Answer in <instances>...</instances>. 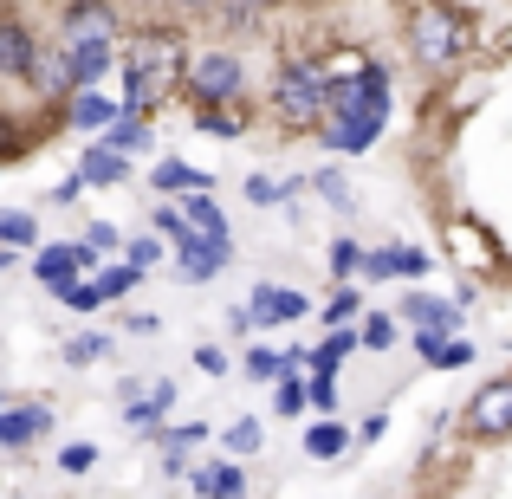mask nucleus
Returning <instances> with one entry per match:
<instances>
[{
	"mask_svg": "<svg viewBox=\"0 0 512 499\" xmlns=\"http://www.w3.org/2000/svg\"><path fill=\"white\" fill-rule=\"evenodd\" d=\"M312 312V299L305 292H286V286H253L247 292V318H253V331H266V325H292V318H305Z\"/></svg>",
	"mask_w": 512,
	"mask_h": 499,
	"instance_id": "9",
	"label": "nucleus"
},
{
	"mask_svg": "<svg viewBox=\"0 0 512 499\" xmlns=\"http://www.w3.org/2000/svg\"><path fill=\"white\" fill-rule=\"evenodd\" d=\"M65 39H111L117 46V7L111 0H72L65 7Z\"/></svg>",
	"mask_w": 512,
	"mask_h": 499,
	"instance_id": "12",
	"label": "nucleus"
},
{
	"mask_svg": "<svg viewBox=\"0 0 512 499\" xmlns=\"http://www.w3.org/2000/svg\"><path fill=\"white\" fill-rule=\"evenodd\" d=\"M175 7H188V13H201V7H214V0H175Z\"/></svg>",
	"mask_w": 512,
	"mask_h": 499,
	"instance_id": "50",
	"label": "nucleus"
},
{
	"mask_svg": "<svg viewBox=\"0 0 512 499\" xmlns=\"http://www.w3.org/2000/svg\"><path fill=\"white\" fill-rule=\"evenodd\" d=\"M195 130H208V137H221V143H234V137H247V117H234L227 104H201V117H188Z\"/></svg>",
	"mask_w": 512,
	"mask_h": 499,
	"instance_id": "24",
	"label": "nucleus"
},
{
	"mask_svg": "<svg viewBox=\"0 0 512 499\" xmlns=\"http://www.w3.org/2000/svg\"><path fill=\"white\" fill-rule=\"evenodd\" d=\"M325 111H331V85H325V72L318 65H279V78H273V117L279 124H292V130H318L325 124Z\"/></svg>",
	"mask_w": 512,
	"mask_h": 499,
	"instance_id": "3",
	"label": "nucleus"
},
{
	"mask_svg": "<svg viewBox=\"0 0 512 499\" xmlns=\"http://www.w3.org/2000/svg\"><path fill=\"white\" fill-rule=\"evenodd\" d=\"M350 273H363V247L350 234H338V240H331V279L350 286Z\"/></svg>",
	"mask_w": 512,
	"mask_h": 499,
	"instance_id": "29",
	"label": "nucleus"
},
{
	"mask_svg": "<svg viewBox=\"0 0 512 499\" xmlns=\"http://www.w3.org/2000/svg\"><path fill=\"white\" fill-rule=\"evenodd\" d=\"M305 454H312V461H344L350 454V428L338 422V415H318V422L305 428Z\"/></svg>",
	"mask_w": 512,
	"mask_h": 499,
	"instance_id": "18",
	"label": "nucleus"
},
{
	"mask_svg": "<svg viewBox=\"0 0 512 499\" xmlns=\"http://www.w3.org/2000/svg\"><path fill=\"white\" fill-rule=\"evenodd\" d=\"M150 188H156V195H188V188H214V175L195 169V163H182V156H163V163L150 169Z\"/></svg>",
	"mask_w": 512,
	"mask_h": 499,
	"instance_id": "17",
	"label": "nucleus"
},
{
	"mask_svg": "<svg viewBox=\"0 0 512 499\" xmlns=\"http://www.w3.org/2000/svg\"><path fill=\"white\" fill-rule=\"evenodd\" d=\"M59 467L65 474H91V467H98V448H91V441H72V448H59Z\"/></svg>",
	"mask_w": 512,
	"mask_h": 499,
	"instance_id": "40",
	"label": "nucleus"
},
{
	"mask_svg": "<svg viewBox=\"0 0 512 499\" xmlns=\"http://www.w3.org/2000/svg\"><path fill=\"white\" fill-rule=\"evenodd\" d=\"M273 409H279V415H305V409H312V396H305L299 370H286V376H279V389H273Z\"/></svg>",
	"mask_w": 512,
	"mask_h": 499,
	"instance_id": "31",
	"label": "nucleus"
},
{
	"mask_svg": "<svg viewBox=\"0 0 512 499\" xmlns=\"http://www.w3.org/2000/svg\"><path fill=\"white\" fill-rule=\"evenodd\" d=\"M33 59H39L33 33H26L20 20H7V13H0V78H26V72H33Z\"/></svg>",
	"mask_w": 512,
	"mask_h": 499,
	"instance_id": "16",
	"label": "nucleus"
},
{
	"mask_svg": "<svg viewBox=\"0 0 512 499\" xmlns=\"http://www.w3.org/2000/svg\"><path fill=\"white\" fill-rule=\"evenodd\" d=\"M150 221H156V234H163V240H182L188 234V221H182V208H175V201H156Z\"/></svg>",
	"mask_w": 512,
	"mask_h": 499,
	"instance_id": "38",
	"label": "nucleus"
},
{
	"mask_svg": "<svg viewBox=\"0 0 512 499\" xmlns=\"http://www.w3.org/2000/svg\"><path fill=\"white\" fill-rule=\"evenodd\" d=\"M208 441V422H182V428H163V448L169 454H188V448H201Z\"/></svg>",
	"mask_w": 512,
	"mask_h": 499,
	"instance_id": "36",
	"label": "nucleus"
},
{
	"mask_svg": "<svg viewBox=\"0 0 512 499\" xmlns=\"http://www.w3.org/2000/svg\"><path fill=\"white\" fill-rule=\"evenodd\" d=\"M182 65H188L182 33H169V26H143V33L130 39L124 104H117V117H150L169 91H182Z\"/></svg>",
	"mask_w": 512,
	"mask_h": 499,
	"instance_id": "1",
	"label": "nucleus"
},
{
	"mask_svg": "<svg viewBox=\"0 0 512 499\" xmlns=\"http://www.w3.org/2000/svg\"><path fill=\"white\" fill-rule=\"evenodd\" d=\"M104 143H111L117 156H150L156 150V130H150V117H117V124L104 130Z\"/></svg>",
	"mask_w": 512,
	"mask_h": 499,
	"instance_id": "21",
	"label": "nucleus"
},
{
	"mask_svg": "<svg viewBox=\"0 0 512 499\" xmlns=\"http://www.w3.org/2000/svg\"><path fill=\"white\" fill-rule=\"evenodd\" d=\"M227 260H234V247L214 240V234H182L175 240V279H182V286H208Z\"/></svg>",
	"mask_w": 512,
	"mask_h": 499,
	"instance_id": "7",
	"label": "nucleus"
},
{
	"mask_svg": "<svg viewBox=\"0 0 512 499\" xmlns=\"http://www.w3.org/2000/svg\"><path fill=\"white\" fill-rule=\"evenodd\" d=\"M150 402H156V409H175V383H169V376H156V383H150Z\"/></svg>",
	"mask_w": 512,
	"mask_h": 499,
	"instance_id": "46",
	"label": "nucleus"
},
{
	"mask_svg": "<svg viewBox=\"0 0 512 499\" xmlns=\"http://www.w3.org/2000/svg\"><path fill=\"white\" fill-rule=\"evenodd\" d=\"M240 91H247V65L234 52H188V65H182L188 104H234Z\"/></svg>",
	"mask_w": 512,
	"mask_h": 499,
	"instance_id": "4",
	"label": "nucleus"
},
{
	"mask_svg": "<svg viewBox=\"0 0 512 499\" xmlns=\"http://www.w3.org/2000/svg\"><path fill=\"white\" fill-rule=\"evenodd\" d=\"M156 260H163V234H137V240H124V266H137V273H150Z\"/></svg>",
	"mask_w": 512,
	"mask_h": 499,
	"instance_id": "34",
	"label": "nucleus"
},
{
	"mask_svg": "<svg viewBox=\"0 0 512 499\" xmlns=\"http://www.w3.org/2000/svg\"><path fill=\"white\" fill-rule=\"evenodd\" d=\"M188 487L195 499H247V474H240V461H208L188 474Z\"/></svg>",
	"mask_w": 512,
	"mask_h": 499,
	"instance_id": "15",
	"label": "nucleus"
},
{
	"mask_svg": "<svg viewBox=\"0 0 512 499\" xmlns=\"http://www.w3.org/2000/svg\"><path fill=\"white\" fill-rule=\"evenodd\" d=\"M98 357H111V337H98V331H78L72 344H65V363H72V370H85V363H98Z\"/></svg>",
	"mask_w": 512,
	"mask_h": 499,
	"instance_id": "30",
	"label": "nucleus"
},
{
	"mask_svg": "<svg viewBox=\"0 0 512 499\" xmlns=\"http://www.w3.org/2000/svg\"><path fill=\"white\" fill-rule=\"evenodd\" d=\"M357 318H363V292H357V286H344V292H338V299H331V305H325V325H331V331H338V325H357Z\"/></svg>",
	"mask_w": 512,
	"mask_h": 499,
	"instance_id": "35",
	"label": "nucleus"
},
{
	"mask_svg": "<svg viewBox=\"0 0 512 499\" xmlns=\"http://www.w3.org/2000/svg\"><path fill=\"white\" fill-rule=\"evenodd\" d=\"M59 52H65V72H72V91L98 85V78L117 65V46H111V39H65Z\"/></svg>",
	"mask_w": 512,
	"mask_h": 499,
	"instance_id": "10",
	"label": "nucleus"
},
{
	"mask_svg": "<svg viewBox=\"0 0 512 499\" xmlns=\"http://www.w3.org/2000/svg\"><path fill=\"white\" fill-rule=\"evenodd\" d=\"M350 350H357V331H350V325H338V331H331V337H325V344H318L305 363H312V370H331V376H338V363L350 357Z\"/></svg>",
	"mask_w": 512,
	"mask_h": 499,
	"instance_id": "25",
	"label": "nucleus"
},
{
	"mask_svg": "<svg viewBox=\"0 0 512 499\" xmlns=\"http://www.w3.org/2000/svg\"><path fill=\"white\" fill-rule=\"evenodd\" d=\"M182 221H188V234H214V240H227V214H221V201H214L208 188H188Z\"/></svg>",
	"mask_w": 512,
	"mask_h": 499,
	"instance_id": "20",
	"label": "nucleus"
},
{
	"mask_svg": "<svg viewBox=\"0 0 512 499\" xmlns=\"http://www.w3.org/2000/svg\"><path fill=\"white\" fill-rule=\"evenodd\" d=\"M7 266H13V247H0V273H7Z\"/></svg>",
	"mask_w": 512,
	"mask_h": 499,
	"instance_id": "51",
	"label": "nucleus"
},
{
	"mask_svg": "<svg viewBox=\"0 0 512 499\" xmlns=\"http://www.w3.org/2000/svg\"><path fill=\"white\" fill-rule=\"evenodd\" d=\"M78 273H98V253H91L85 240H59V247H39L33 253V279L46 292H65Z\"/></svg>",
	"mask_w": 512,
	"mask_h": 499,
	"instance_id": "6",
	"label": "nucleus"
},
{
	"mask_svg": "<svg viewBox=\"0 0 512 499\" xmlns=\"http://www.w3.org/2000/svg\"><path fill=\"white\" fill-rule=\"evenodd\" d=\"M117 182H130V156H117L111 143H91L85 156H78V188H117Z\"/></svg>",
	"mask_w": 512,
	"mask_h": 499,
	"instance_id": "14",
	"label": "nucleus"
},
{
	"mask_svg": "<svg viewBox=\"0 0 512 499\" xmlns=\"http://www.w3.org/2000/svg\"><path fill=\"white\" fill-rule=\"evenodd\" d=\"M195 363H201V370H208V376H221V370H227V357H221V350H214V344H201V350H195Z\"/></svg>",
	"mask_w": 512,
	"mask_h": 499,
	"instance_id": "48",
	"label": "nucleus"
},
{
	"mask_svg": "<svg viewBox=\"0 0 512 499\" xmlns=\"http://www.w3.org/2000/svg\"><path fill=\"white\" fill-rule=\"evenodd\" d=\"M221 441H227V454H234V461H240V454H260V448H266V428L253 422V415H240V422L227 428Z\"/></svg>",
	"mask_w": 512,
	"mask_h": 499,
	"instance_id": "27",
	"label": "nucleus"
},
{
	"mask_svg": "<svg viewBox=\"0 0 512 499\" xmlns=\"http://www.w3.org/2000/svg\"><path fill=\"white\" fill-rule=\"evenodd\" d=\"M0 247H39V221L26 208H0Z\"/></svg>",
	"mask_w": 512,
	"mask_h": 499,
	"instance_id": "26",
	"label": "nucleus"
},
{
	"mask_svg": "<svg viewBox=\"0 0 512 499\" xmlns=\"http://www.w3.org/2000/svg\"><path fill=\"white\" fill-rule=\"evenodd\" d=\"M305 396H312V409H325V415H331V409H338V376L318 370L312 383H305Z\"/></svg>",
	"mask_w": 512,
	"mask_h": 499,
	"instance_id": "39",
	"label": "nucleus"
},
{
	"mask_svg": "<svg viewBox=\"0 0 512 499\" xmlns=\"http://www.w3.org/2000/svg\"><path fill=\"white\" fill-rule=\"evenodd\" d=\"M383 435H389V415H370V422L357 428V441H363V448H370V441H383Z\"/></svg>",
	"mask_w": 512,
	"mask_h": 499,
	"instance_id": "47",
	"label": "nucleus"
},
{
	"mask_svg": "<svg viewBox=\"0 0 512 499\" xmlns=\"http://www.w3.org/2000/svg\"><path fill=\"white\" fill-rule=\"evenodd\" d=\"M260 26V0H227V33H253Z\"/></svg>",
	"mask_w": 512,
	"mask_h": 499,
	"instance_id": "41",
	"label": "nucleus"
},
{
	"mask_svg": "<svg viewBox=\"0 0 512 499\" xmlns=\"http://www.w3.org/2000/svg\"><path fill=\"white\" fill-rule=\"evenodd\" d=\"M124 331H130V337H156V331H163V318H156V312H130Z\"/></svg>",
	"mask_w": 512,
	"mask_h": 499,
	"instance_id": "45",
	"label": "nucleus"
},
{
	"mask_svg": "<svg viewBox=\"0 0 512 499\" xmlns=\"http://www.w3.org/2000/svg\"><path fill=\"white\" fill-rule=\"evenodd\" d=\"M85 247L91 253H117L124 240H117V227H104V221H91V234H85Z\"/></svg>",
	"mask_w": 512,
	"mask_h": 499,
	"instance_id": "44",
	"label": "nucleus"
},
{
	"mask_svg": "<svg viewBox=\"0 0 512 499\" xmlns=\"http://www.w3.org/2000/svg\"><path fill=\"white\" fill-rule=\"evenodd\" d=\"M363 279H396V247H376V253H363Z\"/></svg>",
	"mask_w": 512,
	"mask_h": 499,
	"instance_id": "42",
	"label": "nucleus"
},
{
	"mask_svg": "<svg viewBox=\"0 0 512 499\" xmlns=\"http://www.w3.org/2000/svg\"><path fill=\"white\" fill-rule=\"evenodd\" d=\"M312 188H318V195H325L338 214H350V208H357V195H350V182H344L338 169H318V175H312Z\"/></svg>",
	"mask_w": 512,
	"mask_h": 499,
	"instance_id": "32",
	"label": "nucleus"
},
{
	"mask_svg": "<svg viewBox=\"0 0 512 499\" xmlns=\"http://www.w3.org/2000/svg\"><path fill=\"white\" fill-rule=\"evenodd\" d=\"M65 124L85 130V137H104V130L117 124V104L104 98L98 85H85V91H72V98H65Z\"/></svg>",
	"mask_w": 512,
	"mask_h": 499,
	"instance_id": "11",
	"label": "nucleus"
},
{
	"mask_svg": "<svg viewBox=\"0 0 512 499\" xmlns=\"http://www.w3.org/2000/svg\"><path fill=\"white\" fill-rule=\"evenodd\" d=\"M396 325H415V337H454L461 331V305L454 299H428V292H409L396 312Z\"/></svg>",
	"mask_w": 512,
	"mask_h": 499,
	"instance_id": "8",
	"label": "nucleus"
},
{
	"mask_svg": "<svg viewBox=\"0 0 512 499\" xmlns=\"http://www.w3.org/2000/svg\"><path fill=\"white\" fill-rule=\"evenodd\" d=\"M428 273V253L422 247H396V279H422Z\"/></svg>",
	"mask_w": 512,
	"mask_h": 499,
	"instance_id": "43",
	"label": "nucleus"
},
{
	"mask_svg": "<svg viewBox=\"0 0 512 499\" xmlns=\"http://www.w3.org/2000/svg\"><path fill=\"white\" fill-rule=\"evenodd\" d=\"M467 46H474V20H467L461 7H441V0L415 7V20H409L415 65H428V72H454V65L467 59Z\"/></svg>",
	"mask_w": 512,
	"mask_h": 499,
	"instance_id": "2",
	"label": "nucleus"
},
{
	"mask_svg": "<svg viewBox=\"0 0 512 499\" xmlns=\"http://www.w3.org/2000/svg\"><path fill=\"white\" fill-rule=\"evenodd\" d=\"M124 428H130V435H137V441H163V428H169V415H163V409H156V402H150V396H130V402H124Z\"/></svg>",
	"mask_w": 512,
	"mask_h": 499,
	"instance_id": "22",
	"label": "nucleus"
},
{
	"mask_svg": "<svg viewBox=\"0 0 512 499\" xmlns=\"http://www.w3.org/2000/svg\"><path fill=\"white\" fill-rule=\"evenodd\" d=\"M415 357H422L428 370H467V363H474V344H467V337H415Z\"/></svg>",
	"mask_w": 512,
	"mask_h": 499,
	"instance_id": "19",
	"label": "nucleus"
},
{
	"mask_svg": "<svg viewBox=\"0 0 512 499\" xmlns=\"http://www.w3.org/2000/svg\"><path fill=\"white\" fill-rule=\"evenodd\" d=\"M20 143H13V124H7V111H0V156H13Z\"/></svg>",
	"mask_w": 512,
	"mask_h": 499,
	"instance_id": "49",
	"label": "nucleus"
},
{
	"mask_svg": "<svg viewBox=\"0 0 512 499\" xmlns=\"http://www.w3.org/2000/svg\"><path fill=\"white\" fill-rule=\"evenodd\" d=\"M52 428V409L46 402H20V409H7L0 402V448H26V441H39Z\"/></svg>",
	"mask_w": 512,
	"mask_h": 499,
	"instance_id": "13",
	"label": "nucleus"
},
{
	"mask_svg": "<svg viewBox=\"0 0 512 499\" xmlns=\"http://www.w3.org/2000/svg\"><path fill=\"white\" fill-rule=\"evenodd\" d=\"M137 266H124V260H111V266H104V273H98V292H104V305H111V299H124V292L130 286H137Z\"/></svg>",
	"mask_w": 512,
	"mask_h": 499,
	"instance_id": "33",
	"label": "nucleus"
},
{
	"mask_svg": "<svg viewBox=\"0 0 512 499\" xmlns=\"http://www.w3.org/2000/svg\"><path fill=\"white\" fill-rule=\"evenodd\" d=\"M357 325H363V331H357L363 350H389V344H396V318H389V312H363Z\"/></svg>",
	"mask_w": 512,
	"mask_h": 499,
	"instance_id": "28",
	"label": "nucleus"
},
{
	"mask_svg": "<svg viewBox=\"0 0 512 499\" xmlns=\"http://www.w3.org/2000/svg\"><path fill=\"white\" fill-rule=\"evenodd\" d=\"M461 422H467V435H474V441H506V435H512V376L480 383Z\"/></svg>",
	"mask_w": 512,
	"mask_h": 499,
	"instance_id": "5",
	"label": "nucleus"
},
{
	"mask_svg": "<svg viewBox=\"0 0 512 499\" xmlns=\"http://www.w3.org/2000/svg\"><path fill=\"white\" fill-rule=\"evenodd\" d=\"M26 78H33V85L46 91V98H72V72H65V52H39Z\"/></svg>",
	"mask_w": 512,
	"mask_h": 499,
	"instance_id": "23",
	"label": "nucleus"
},
{
	"mask_svg": "<svg viewBox=\"0 0 512 499\" xmlns=\"http://www.w3.org/2000/svg\"><path fill=\"white\" fill-rule=\"evenodd\" d=\"M59 299L72 305V312H98V305H104V292H98V279H72V286H65Z\"/></svg>",
	"mask_w": 512,
	"mask_h": 499,
	"instance_id": "37",
	"label": "nucleus"
}]
</instances>
